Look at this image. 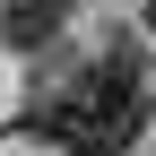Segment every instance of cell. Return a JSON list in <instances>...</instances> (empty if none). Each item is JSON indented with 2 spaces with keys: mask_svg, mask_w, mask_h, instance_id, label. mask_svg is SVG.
Returning <instances> with one entry per match:
<instances>
[{
  "mask_svg": "<svg viewBox=\"0 0 156 156\" xmlns=\"http://www.w3.org/2000/svg\"><path fill=\"white\" fill-rule=\"evenodd\" d=\"M26 130H44V139L69 147V156H122V147H139V130H147L139 35H104V52H95L69 87H44L26 104Z\"/></svg>",
  "mask_w": 156,
  "mask_h": 156,
  "instance_id": "6da1fadb",
  "label": "cell"
},
{
  "mask_svg": "<svg viewBox=\"0 0 156 156\" xmlns=\"http://www.w3.org/2000/svg\"><path fill=\"white\" fill-rule=\"evenodd\" d=\"M69 9L78 0H0V35H9L17 52H52L69 35Z\"/></svg>",
  "mask_w": 156,
  "mask_h": 156,
  "instance_id": "7a4b0ae2",
  "label": "cell"
},
{
  "mask_svg": "<svg viewBox=\"0 0 156 156\" xmlns=\"http://www.w3.org/2000/svg\"><path fill=\"white\" fill-rule=\"evenodd\" d=\"M147 26H156V0H147Z\"/></svg>",
  "mask_w": 156,
  "mask_h": 156,
  "instance_id": "3957f363",
  "label": "cell"
}]
</instances>
